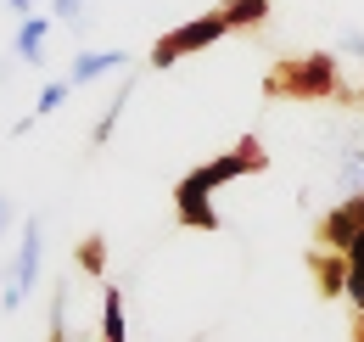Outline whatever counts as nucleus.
Wrapping results in <instances>:
<instances>
[{
	"mask_svg": "<svg viewBox=\"0 0 364 342\" xmlns=\"http://www.w3.org/2000/svg\"><path fill=\"white\" fill-rule=\"evenodd\" d=\"M225 34H230V23H225V11H219V6H213V11H196L191 23H174L163 40L151 45V68H157V73H168V68H180L185 56H202L208 45H219Z\"/></svg>",
	"mask_w": 364,
	"mask_h": 342,
	"instance_id": "4",
	"label": "nucleus"
},
{
	"mask_svg": "<svg viewBox=\"0 0 364 342\" xmlns=\"http://www.w3.org/2000/svg\"><path fill=\"white\" fill-rule=\"evenodd\" d=\"M40 264H46V214H28L23 230H17V253L0 275V309H23L34 298V281H40Z\"/></svg>",
	"mask_w": 364,
	"mask_h": 342,
	"instance_id": "3",
	"label": "nucleus"
},
{
	"mask_svg": "<svg viewBox=\"0 0 364 342\" xmlns=\"http://www.w3.org/2000/svg\"><path fill=\"white\" fill-rule=\"evenodd\" d=\"M0 6H6V11H11V17H28V11H40V6H46V0H0Z\"/></svg>",
	"mask_w": 364,
	"mask_h": 342,
	"instance_id": "15",
	"label": "nucleus"
},
{
	"mask_svg": "<svg viewBox=\"0 0 364 342\" xmlns=\"http://www.w3.org/2000/svg\"><path fill=\"white\" fill-rule=\"evenodd\" d=\"M353 337H359V342H364V309H359V331H353Z\"/></svg>",
	"mask_w": 364,
	"mask_h": 342,
	"instance_id": "18",
	"label": "nucleus"
},
{
	"mask_svg": "<svg viewBox=\"0 0 364 342\" xmlns=\"http://www.w3.org/2000/svg\"><path fill=\"white\" fill-rule=\"evenodd\" d=\"M79 269H85V275H101V269H107V242H101V236H85V242H79Z\"/></svg>",
	"mask_w": 364,
	"mask_h": 342,
	"instance_id": "13",
	"label": "nucleus"
},
{
	"mask_svg": "<svg viewBox=\"0 0 364 342\" xmlns=\"http://www.w3.org/2000/svg\"><path fill=\"white\" fill-rule=\"evenodd\" d=\"M68 95H73V85H68V79H46V85H40V101H34V113H28V118H17V135H28L40 118L62 113V107H68Z\"/></svg>",
	"mask_w": 364,
	"mask_h": 342,
	"instance_id": "8",
	"label": "nucleus"
},
{
	"mask_svg": "<svg viewBox=\"0 0 364 342\" xmlns=\"http://www.w3.org/2000/svg\"><path fill=\"white\" fill-rule=\"evenodd\" d=\"M112 68H129V62H124V51H73V62H68V85H73V90L101 85Z\"/></svg>",
	"mask_w": 364,
	"mask_h": 342,
	"instance_id": "6",
	"label": "nucleus"
},
{
	"mask_svg": "<svg viewBox=\"0 0 364 342\" xmlns=\"http://www.w3.org/2000/svg\"><path fill=\"white\" fill-rule=\"evenodd\" d=\"M50 28H56V17L50 11H28V17H17V34H11V56L23 62V68H46V51H50Z\"/></svg>",
	"mask_w": 364,
	"mask_h": 342,
	"instance_id": "5",
	"label": "nucleus"
},
{
	"mask_svg": "<svg viewBox=\"0 0 364 342\" xmlns=\"http://www.w3.org/2000/svg\"><path fill=\"white\" fill-rule=\"evenodd\" d=\"M359 95H364V90H359Z\"/></svg>",
	"mask_w": 364,
	"mask_h": 342,
	"instance_id": "19",
	"label": "nucleus"
},
{
	"mask_svg": "<svg viewBox=\"0 0 364 342\" xmlns=\"http://www.w3.org/2000/svg\"><path fill=\"white\" fill-rule=\"evenodd\" d=\"M11 219H17V208H11V197H0V236L11 230Z\"/></svg>",
	"mask_w": 364,
	"mask_h": 342,
	"instance_id": "16",
	"label": "nucleus"
},
{
	"mask_svg": "<svg viewBox=\"0 0 364 342\" xmlns=\"http://www.w3.org/2000/svg\"><path fill=\"white\" fill-rule=\"evenodd\" d=\"M219 11H225L230 34H241V28H264V23H269V0H219Z\"/></svg>",
	"mask_w": 364,
	"mask_h": 342,
	"instance_id": "9",
	"label": "nucleus"
},
{
	"mask_svg": "<svg viewBox=\"0 0 364 342\" xmlns=\"http://www.w3.org/2000/svg\"><path fill=\"white\" fill-rule=\"evenodd\" d=\"M336 45H342L348 56H359V62H364V28H342V40H336Z\"/></svg>",
	"mask_w": 364,
	"mask_h": 342,
	"instance_id": "14",
	"label": "nucleus"
},
{
	"mask_svg": "<svg viewBox=\"0 0 364 342\" xmlns=\"http://www.w3.org/2000/svg\"><path fill=\"white\" fill-rule=\"evenodd\" d=\"M269 169V152H264V140L258 135H247V140H235L230 152H219V157H208L202 169H191L174 185V202L180 197H213L219 185H230V180H241V174H264Z\"/></svg>",
	"mask_w": 364,
	"mask_h": 342,
	"instance_id": "2",
	"label": "nucleus"
},
{
	"mask_svg": "<svg viewBox=\"0 0 364 342\" xmlns=\"http://www.w3.org/2000/svg\"><path fill=\"white\" fill-rule=\"evenodd\" d=\"M129 95H135V73H129L124 85L112 90V101H107V113L95 118V146H107V140H112V129H118V113L129 107Z\"/></svg>",
	"mask_w": 364,
	"mask_h": 342,
	"instance_id": "10",
	"label": "nucleus"
},
{
	"mask_svg": "<svg viewBox=\"0 0 364 342\" xmlns=\"http://www.w3.org/2000/svg\"><path fill=\"white\" fill-rule=\"evenodd\" d=\"M50 17H56V28H90L85 17H90V0H46Z\"/></svg>",
	"mask_w": 364,
	"mask_h": 342,
	"instance_id": "12",
	"label": "nucleus"
},
{
	"mask_svg": "<svg viewBox=\"0 0 364 342\" xmlns=\"http://www.w3.org/2000/svg\"><path fill=\"white\" fill-rule=\"evenodd\" d=\"M46 342H68V331H50V337H46Z\"/></svg>",
	"mask_w": 364,
	"mask_h": 342,
	"instance_id": "17",
	"label": "nucleus"
},
{
	"mask_svg": "<svg viewBox=\"0 0 364 342\" xmlns=\"http://www.w3.org/2000/svg\"><path fill=\"white\" fill-rule=\"evenodd\" d=\"M264 90L280 95V101H353V90L342 85L336 51H309V56L274 62L269 79H264Z\"/></svg>",
	"mask_w": 364,
	"mask_h": 342,
	"instance_id": "1",
	"label": "nucleus"
},
{
	"mask_svg": "<svg viewBox=\"0 0 364 342\" xmlns=\"http://www.w3.org/2000/svg\"><path fill=\"white\" fill-rule=\"evenodd\" d=\"M309 269H314V281H319V298H342L348 292V258L342 253L319 247V253H309Z\"/></svg>",
	"mask_w": 364,
	"mask_h": 342,
	"instance_id": "7",
	"label": "nucleus"
},
{
	"mask_svg": "<svg viewBox=\"0 0 364 342\" xmlns=\"http://www.w3.org/2000/svg\"><path fill=\"white\" fill-rule=\"evenodd\" d=\"M342 258H348V292L342 298H353V309H364V230L342 247Z\"/></svg>",
	"mask_w": 364,
	"mask_h": 342,
	"instance_id": "11",
	"label": "nucleus"
}]
</instances>
